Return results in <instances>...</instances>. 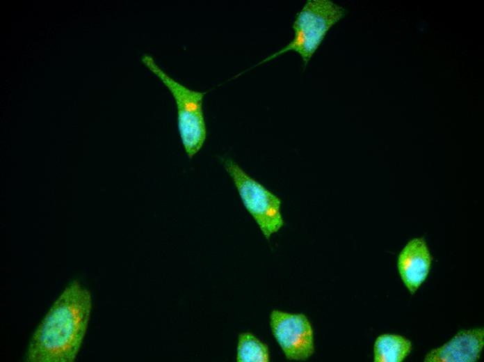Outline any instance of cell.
I'll return each mask as SVG.
<instances>
[{
  "label": "cell",
  "mask_w": 484,
  "mask_h": 362,
  "mask_svg": "<svg viewBox=\"0 0 484 362\" xmlns=\"http://www.w3.org/2000/svg\"><path fill=\"white\" fill-rule=\"evenodd\" d=\"M411 350L412 343L408 338L396 334H382L375 341L373 360L375 362H401Z\"/></svg>",
  "instance_id": "8"
},
{
  "label": "cell",
  "mask_w": 484,
  "mask_h": 362,
  "mask_svg": "<svg viewBox=\"0 0 484 362\" xmlns=\"http://www.w3.org/2000/svg\"><path fill=\"white\" fill-rule=\"evenodd\" d=\"M145 63L168 87L175 100L178 113L180 138L189 158L202 148L207 136L202 110V100L206 92L191 90L164 72L150 56Z\"/></svg>",
  "instance_id": "3"
},
{
  "label": "cell",
  "mask_w": 484,
  "mask_h": 362,
  "mask_svg": "<svg viewBox=\"0 0 484 362\" xmlns=\"http://www.w3.org/2000/svg\"><path fill=\"white\" fill-rule=\"evenodd\" d=\"M223 165L232 178L244 207L268 239L284 225L281 200L232 159H224Z\"/></svg>",
  "instance_id": "4"
},
{
  "label": "cell",
  "mask_w": 484,
  "mask_h": 362,
  "mask_svg": "<svg viewBox=\"0 0 484 362\" xmlns=\"http://www.w3.org/2000/svg\"><path fill=\"white\" fill-rule=\"evenodd\" d=\"M270 361L269 349L250 332H243L239 335L236 361L238 362H268Z\"/></svg>",
  "instance_id": "9"
},
{
  "label": "cell",
  "mask_w": 484,
  "mask_h": 362,
  "mask_svg": "<svg viewBox=\"0 0 484 362\" xmlns=\"http://www.w3.org/2000/svg\"><path fill=\"white\" fill-rule=\"evenodd\" d=\"M92 309V293L79 279L69 283L33 331L26 362H73L81 349Z\"/></svg>",
  "instance_id": "1"
},
{
  "label": "cell",
  "mask_w": 484,
  "mask_h": 362,
  "mask_svg": "<svg viewBox=\"0 0 484 362\" xmlns=\"http://www.w3.org/2000/svg\"><path fill=\"white\" fill-rule=\"evenodd\" d=\"M484 345V330L477 328L462 330L442 346L430 350L426 362H475Z\"/></svg>",
  "instance_id": "6"
},
{
  "label": "cell",
  "mask_w": 484,
  "mask_h": 362,
  "mask_svg": "<svg viewBox=\"0 0 484 362\" xmlns=\"http://www.w3.org/2000/svg\"><path fill=\"white\" fill-rule=\"evenodd\" d=\"M344 13V8L330 1L308 0L296 15L293 24V40L255 66L273 60L289 51H293L301 56L305 69L327 32Z\"/></svg>",
  "instance_id": "2"
},
{
  "label": "cell",
  "mask_w": 484,
  "mask_h": 362,
  "mask_svg": "<svg viewBox=\"0 0 484 362\" xmlns=\"http://www.w3.org/2000/svg\"><path fill=\"white\" fill-rule=\"evenodd\" d=\"M270 325L287 359L304 361L314 354L313 328L305 315L273 310L270 315Z\"/></svg>",
  "instance_id": "5"
},
{
  "label": "cell",
  "mask_w": 484,
  "mask_h": 362,
  "mask_svg": "<svg viewBox=\"0 0 484 362\" xmlns=\"http://www.w3.org/2000/svg\"><path fill=\"white\" fill-rule=\"evenodd\" d=\"M431 261L432 257L424 237L411 239L399 253L398 272L411 294H414L426 278Z\"/></svg>",
  "instance_id": "7"
}]
</instances>
